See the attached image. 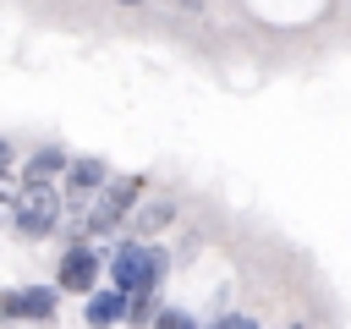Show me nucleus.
Segmentation results:
<instances>
[{"mask_svg": "<svg viewBox=\"0 0 351 329\" xmlns=\"http://www.w3.org/2000/svg\"><path fill=\"white\" fill-rule=\"evenodd\" d=\"M104 263H110V285L126 296H159V285L170 274V252L154 241H121Z\"/></svg>", "mask_w": 351, "mask_h": 329, "instance_id": "f257e3e1", "label": "nucleus"}, {"mask_svg": "<svg viewBox=\"0 0 351 329\" xmlns=\"http://www.w3.org/2000/svg\"><path fill=\"white\" fill-rule=\"evenodd\" d=\"M60 192L55 186H33V181H22L16 186V214H11V230L22 236V241H44V236H55L60 230Z\"/></svg>", "mask_w": 351, "mask_h": 329, "instance_id": "f03ea898", "label": "nucleus"}, {"mask_svg": "<svg viewBox=\"0 0 351 329\" xmlns=\"http://www.w3.org/2000/svg\"><path fill=\"white\" fill-rule=\"evenodd\" d=\"M143 186H148L143 175H115V181H110V186L93 197V214L82 219V230H88V236H110V230H115V225H121V219L137 208Z\"/></svg>", "mask_w": 351, "mask_h": 329, "instance_id": "7ed1b4c3", "label": "nucleus"}, {"mask_svg": "<svg viewBox=\"0 0 351 329\" xmlns=\"http://www.w3.org/2000/svg\"><path fill=\"white\" fill-rule=\"evenodd\" d=\"M55 313H60V285H5L0 291V318L49 324Z\"/></svg>", "mask_w": 351, "mask_h": 329, "instance_id": "20e7f679", "label": "nucleus"}, {"mask_svg": "<svg viewBox=\"0 0 351 329\" xmlns=\"http://www.w3.org/2000/svg\"><path fill=\"white\" fill-rule=\"evenodd\" d=\"M99 269H104V252H93L88 241H71L66 247V258H60V269H55V285H60V296L66 291H99Z\"/></svg>", "mask_w": 351, "mask_h": 329, "instance_id": "39448f33", "label": "nucleus"}, {"mask_svg": "<svg viewBox=\"0 0 351 329\" xmlns=\"http://www.w3.org/2000/svg\"><path fill=\"white\" fill-rule=\"evenodd\" d=\"M126 313H132V296L110 285V291H93V296H88L82 324H88V329H115V324H126Z\"/></svg>", "mask_w": 351, "mask_h": 329, "instance_id": "423d86ee", "label": "nucleus"}, {"mask_svg": "<svg viewBox=\"0 0 351 329\" xmlns=\"http://www.w3.org/2000/svg\"><path fill=\"white\" fill-rule=\"evenodd\" d=\"M115 175H110V164L99 159V154H82V159H71V170H66V186L71 192H104Z\"/></svg>", "mask_w": 351, "mask_h": 329, "instance_id": "0eeeda50", "label": "nucleus"}, {"mask_svg": "<svg viewBox=\"0 0 351 329\" xmlns=\"http://www.w3.org/2000/svg\"><path fill=\"white\" fill-rule=\"evenodd\" d=\"M60 170H71V159H66V148H55V143H49V148H38V154L22 164V181H33V186H55V175H60Z\"/></svg>", "mask_w": 351, "mask_h": 329, "instance_id": "6e6552de", "label": "nucleus"}, {"mask_svg": "<svg viewBox=\"0 0 351 329\" xmlns=\"http://www.w3.org/2000/svg\"><path fill=\"white\" fill-rule=\"evenodd\" d=\"M132 219H137V236H154V230H165V225L176 219V203H165V197H159V203H143Z\"/></svg>", "mask_w": 351, "mask_h": 329, "instance_id": "1a4fd4ad", "label": "nucleus"}, {"mask_svg": "<svg viewBox=\"0 0 351 329\" xmlns=\"http://www.w3.org/2000/svg\"><path fill=\"white\" fill-rule=\"evenodd\" d=\"M154 329H197V318H192V313H181V307H159Z\"/></svg>", "mask_w": 351, "mask_h": 329, "instance_id": "9d476101", "label": "nucleus"}, {"mask_svg": "<svg viewBox=\"0 0 351 329\" xmlns=\"http://www.w3.org/2000/svg\"><path fill=\"white\" fill-rule=\"evenodd\" d=\"M154 302H159V296H132V313H126V324H148V329H154V318H159V313H154Z\"/></svg>", "mask_w": 351, "mask_h": 329, "instance_id": "9b49d317", "label": "nucleus"}, {"mask_svg": "<svg viewBox=\"0 0 351 329\" xmlns=\"http://www.w3.org/2000/svg\"><path fill=\"white\" fill-rule=\"evenodd\" d=\"M208 329H258V318H247V313H225V318H214Z\"/></svg>", "mask_w": 351, "mask_h": 329, "instance_id": "f8f14e48", "label": "nucleus"}, {"mask_svg": "<svg viewBox=\"0 0 351 329\" xmlns=\"http://www.w3.org/2000/svg\"><path fill=\"white\" fill-rule=\"evenodd\" d=\"M11 214H16V192L0 186V225H11Z\"/></svg>", "mask_w": 351, "mask_h": 329, "instance_id": "ddd939ff", "label": "nucleus"}, {"mask_svg": "<svg viewBox=\"0 0 351 329\" xmlns=\"http://www.w3.org/2000/svg\"><path fill=\"white\" fill-rule=\"evenodd\" d=\"M11 164H16V148L0 137V186H5V175H11Z\"/></svg>", "mask_w": 351, "mask_h": 329, "instance_id": "4468645a", "label": "nucleus"}, {"mask_svg": "<svg viewBox=\"0 0 351 329\" xmlns=\"http://www.w3.org/2000/svg\"><path fill=\"white\" fill-rule=\"evenodd\" d=\"M291 329H302V324H291Z\"/></svg>", "mask_w": 351, "mask_h": 329, "instance_id": "2eb2a0df", "label": "nucleus"}]
</instances>
